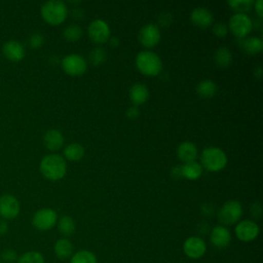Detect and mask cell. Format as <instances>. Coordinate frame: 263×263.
Segmentation results:
<instances>
[{
  "instance_id": "15",
  "label": "cell",
  "mask_w": 263,
  "mask_h": 263,
  "mask_svg": "<svg viewBox=\"0 0 263 263\" xmlns=\"http://www.w3.org/2000/svg\"><path fill=\"white\" fill-rule=\"evenodd\" d=\"M3 55L11 62H20L25 57L23 44L16 40H8L2 46Z\"/></svg>"
},
{
  "instance_id": "20",
  "label": "cell",
  "mask_w": 263,
  "mask_h": 263,
  "mask_svg": "<svg viewBox=\"0 0 263 263\" xmlns=\"http://www.w3.org/2000/svg\"><path fill=\"white\" fill-rule=\"evenodd\" d=\"M53 251L59 259H67L73 255V245L68 238H60L55 241Z\"/></svg>"
},
{
  "instance_id": "35",
  "label": "cell",
  "mask_w": 263,
  "mask_h": 263,
  "mask_svg": "<svg viewBox=\"0 0 263 263\" xmlns=\"http://www.w3.org/2000/svg\"><path fill=\"white\" fill-rule=\"evenodd\" d=\"M139 115H140V110H139V108L137 106L129 107L126 110V116L129 119H136V118L139 117Z\"/></svg>"
},
{
  "instance_id": "21",
  "label": "cell",
  "mask_w": 263,
  "mask_h": 263,
  "mask_svg": "<svg viewBox=\"0 0 263 263\" xmlns=\"http://www.w3.org/2000/svg\"><path fill=\"white\" fill-rule=\"evenodd\" d=\"M240 46L245 52L249 54H257L262 51L263 42L261 38L249 37V38H243V40L240 43Z\"/></svg>"
},
{
  "instance_id": "30",
  "label": "cell",
  "mask_w": 263,
  "mask_h": 263,
  "mask_svg": "<svg viewBox=\"0 0 263 263\" xmlns=\"http://www.w3.org/2000/svg\"><path fill=\"white\" fill-rule=\"evenodd\" d=\"M228 5L236 11V13H243L251 10V7L253 5L252 0H234V1H228Z\"/></svg>"
},
{
  "instance_id": "39",
  "label": "cell",
  "mask_w": 263,
  "mask_h": 263,
  "mask_svg": "<svg viewBox=\"0 0 263 263\" xmlns=\"http://www.w3.org/2000/svg\"><path fill=\"white\" fill-rule=\"evenodd\" d=\"M263 2H262V0H258L257 2H255V9H256V11H257V14L260 16V17H262V15H263Z\"/></svg>"
},
{
  "instance_id": "22",
  "label": "cell",
  "mask_w": 263,
  "mask_h": 263,
  "mask_svg": "<svg viewBox=\"0 0 263 263\" xmlns=\"http://www.w3.org/2000/svg\"><path fill=\"white\" fill-rule=\"evenodd\" d=\"M181 172L182 177L189 180H196L201 176L202 166L196 161L186 162L181 166Z\"/></svg>"
},
{
  "instance_id": "19",
  "label": "cell",
  "mask_w": 263,
  "mask_h": 263,
  "mask_svg": "<svg viewBox=\"0 0 263 263\" xmlns=\"http://www.w3.org/2000/svg\"><path fill=\"white\" fill-rule=\"evenodd\" d=\"M149 98L148 87L142 83L134 84L129 89V99L135 104V106H139L144 104Z\"/></svg>"
},
{
  "instance_id": "7",
  "label": "cell",
  "mask_w": 263,
  "mask_h": 263,
  "mask_svg": "<svg viewBox=\"0 0 263 263\" xmlns=\"http://www.w3.org/2000/svg\"><path fill=\"white\" fill-rule=\"evenodd\" d=\"M253 22L247 14L235 13L229 20V29L237 38H246L253 29Z\"/></svg>"
},
{
  "instance_id": "24",
  "label": "cell",
  "mask_w": 263,
  "mask_h": 263,
  "mask_svg": "<svg viewBox=\"0 0 263 263\" xmlns=\"http://www.w3.org/2000/svg\"><path fill=\"white\" fill-rule=\"evenodd\" d=\"M214 61L219 68H227L232 62V53L227 47H219L214 54Z\"/></svg>"
},
{
  "instance_id": "23",
  "label": "cell",
  "mask_w": 263,
  "mask_h": 263,
  "mask_svg": "<svg viewBox=\"0 0 263 263\" xmlns=\"http://www.w3.org/2000/svg\"><path fill=\"white\" fill-rule=\"evenodd\" d=\"M196 92L203 99H210L217 92V84L211 79L201 80L196 86Z\"/></svg>"
},
{
  "instance_id": "28",
  "label": "cell",
  "mask_w": 263,
  "mask_h": 263,
  "mask_svg": "<svg viewBox=\"0 0 263 263\" xmlns=\"http://www.w3.org/2000/svg\"><path fill=\"white\" fill-rule=\"evenodd\" d=\"M16 263H45V259L38 251H28L17 258Z\"/></svg>"
},
{
  "instance_id": "5",
  "label": "cell",
  "mask_w": 263,
  "mask_h": 263,
  "mask_svg": "<svg viewBox=\"0 0 263 263\" xmlns=\"http://www.w3.org/2000/svg\"><path fill=\"white\" fill-rule=\"evenodd\" d=\"M242 215V206L239 201L231 199L226 201L218 213V219L222 225H233L237 223Z\"/></svg>"
},
{
  "instance_id": "13",
  "label": "cell",
  "mask_w": 263,
  "mask_h": 263,
  "mask_svg": "<svg viewBox=\"0 0 263 263\" xmlns=\"http://www.w3.org/2000/svg\"><path fill=\"white\" fill-rule=\"evenodd\" d=\"M160 40L159 29L154 24L144 25L139 31V41L146 48H152Z\"/></svg>"
},
{
  "instance_id": "14",
  "label": "cell",
  "mask_w": 263,
  "mask_h": 263,
  "mask_svg": "<svg viewBox=\"0 0 263 263\" xmlns=\"http://www.w3.org/2000/svg\"><path fill=\"white\" fill-rule=\"evenodd\" d=\"M210 240L214 247L223 249L229 246L231 241V233L227 227L223 225H217L211 231Z\"/></svg>"
},
{
  "instance_id": "34",
  "label": "cell",
  "mask_w": 263,
  "mask_h": 263,
  "mask_svg": "<svg viewBox=\"0 0 263 263\" xmlns=\"http://www.w3.org/2000/svg\"><path fill=\"white\" fill-rule=\"evenodd\" d=\"M213 33L217 36V37H225L228 33V27L226 26V24L224 23H216L213 26Z\"/></svg>"
},
{
  "instance_id": "25",
  "label": "cell",
  "mask_w": 263,
  "mask_h": 263,
  "mask_svg": "<svg viewBox=\"0 0 263 263\" xmlns=\"http://www.w3.org/2000/svg\"><path fill=\"white\" fill-rule=\"evenodd\" d=\"M64 156L71 161L80 160L84 156V148L78 143H72L64 149Z\"/></svg>"
},
{
  "instance_id": "2",
  "label": "cell",
  "mask_w": 263,
  "mask_h": 263,
  "mask_svg": "<svg viewBox=\"0 0 263 263\" xmlns=\"http://www.w3.org/2000/svg\"><path fill=\"white\" fill-rule=\"evenodd\" d=\"M42 18L51 26L64 23L68 16V8L63 1L50 0L45 2L40 9Z\"/></svg>"
},
{
  "instance_id": "26",
  "label": "cell",
  "mask_w": 263,
  "mask_h": 263,
  "mask_svg": "<svg viewBox=\"0 0 263 263\" xmlns=\"http://www.w3.org/2000/svg\"><path fill=\"white\" fill-rule=\"evenodd\" d=\"M70 263H98V259L92 252L80 250L71 256Z\"/></svg>"
},
{
  "instance_id": "8",
  "label": "cell",
  "mask_w": 263,
  "mask_h": 263,
  "mask_svg": "<svg viewBox=\"0 0 263 263\" xmlns=\"http://www.w3.org/2000/svg\"><path fill=\"white\" fill-rule=\"evenodd\" d=\"M62 68L70 76H80L86 71L87 63L80 54L71 53L63 58Z\"/></svg>"
},
{
  "instance_id": "41",
  "label": "cell",
  "mask_w": 263,
  "mask_h": 263,
  "mask_svg": "<svg viewBox=\"0 0 263 263\" xmlns=\"http://www.w3.org/2000/svg\"><path fill=\"white\" fill-rule=\"evenodd\" d=\"M172 176L176 179L182 177V172H181V166H175L173 170H172Z\"/></svg>"
},
{
  "instance_id": "3",
  "label": "cell",
  "mask_w": 263,
  "mask_h": 263,
  "mask_svg": "<svg viewBox=\"0 0 263 263\" xmlns=\"http://www.w3.org/2000/svg\"><path fill=\"white\" fill-rule=\"evenodd\" d=\"M138 70L146 76H156L162 70V62L158 54L150 50L140 51L136 57Z\"/></svg>"
},
{
  "instance_id": "43",
  "label": "cell",
  "mask_w": 263,
  "mask_h": 263,
  "mask_svg": "<svg viewBox=\"0 0 263 263\" xmlns=\"http://www.w3.org/2000/svg\"><path fill=\"white\" fill-rule=\"evenodd\" d=\"M0 263H3V262H2V261H0Z\"/></svg>"
},
{
  "instance_id": "29",
  "label": "cell",
  "mask_w": 263,
  "mask_h": 263,
  "mask_svg": "<svg viewBox=\"0 0 263 263\" xmlns=\"http://www.w3.org/2000/svg\"><path fill=\"white\" fill-rule=\"evenodd\" d=\"M82 36V29L77 25H69L64 29L63 37L69 42H75Z\"/></svg>"
},
{
  "instance_id": "11",
  "label": "cell",
  "mask_w": 263,
  "mask_h": 263,
  "mask_svg": "<svg viewBox=\"0 0 263 263\" xmlns=\"http://www.w3.org/2000/svg\"><path fill=\"white\" fill-rule=\"evenodd\" d=\"M183 252L190 259H199L206 252V243L201 237L190 236L183 243Z\"/></svg>"
},
{
  "instance_id": "36",
  "label": "cell",
  "mask_w": 263,
  "mask_h": 263,
  "mask_svg": "<svg viewBox=\"0 0 263 263\" xmlns=\"http://www.w3.org/2000/svg\"><path fill=\"white\" fill-rule=\"evenodd\" d=\"M172 22V14L170 13H162L160 16H159V24L161 26H165L167 27Z\"/></svg>"
},
{
  "instance_id": "37",
  "label": "cell",
  "mask_w": 263,
  "mask_h": 263,
  "mask_svg": "<svg viewBox=\"0 0 263 263\" xmlns=\"http://www.w3.org/2000/svg\"><path fill=\"white\" fill-rule=\"evenodd\" d=\"M71 15L75 20H81L84 16V12L80 8H73L71 11Z\"/></svg>"
},
{
  "instance_id": "18",
  "label": "cell",
  "mask_w": 263,
  "mask_h": 263,
  "mask_svg": "<svg viewBox=\"0 0 263 263\" xmlns=\"http://www.w3.org/2000/svg\"><path fill=\"white\" fill-rule=\"evenodd\" d=\"M177 155L184 163L195 161L197 157V148L191 142H183L178 146Z\"/></svg>"
},
{
  "instance_id": "12",
  "label": "cell",
  "mask_w": 263,
  "mask_h": 263,
  "mask_svg": "<svg viewBox=\"0 0 263 263\" xmlns=\"http://www.w3.org/2000/svg\"><path fill=\"white\" fill-rule=\"evenodd\" d=\"M87 33L89 38L96 43H105L110 37V28L108 24L103 20L92 21L88 28Z\"/></svg>"
},
{
  "instance_id": "4",
  "label": "cell",
  "mask_w": 263,
  "mask_h": 263,
  "mask_svg": "<svg viewBox=\"0 0 263 263\" xmlns=\"http://www.w3.org/2000/svg\"><path fill=\"white\" fill-rule=\"evenodd\" d=\"M201 166L209 172H219L227 164L225 152L218 147H208L203 149L200 155Z\"/></svg>"
},
{
  "instance_id": "42",
  "label": "cell",
  "mask_w": 263,
  "mask_h": 263,
  "mask_svg": "<svg viewBox=\"0 0 263 263\" xmlns=\"http://www.w3.org/2000/svg\"><path fill=\"white\" fill-rule=\"evenodd\" d=\"M119 44V39L118 38H115V37H113V38H111L110 39V45L111 46H117Z\"/></svg>"
},
{
  "instance_id": "1",
  "label": "cell",
  "mask_w": 263,
  "mask_h": 263,
  "mask_svg": "<svg viewBox=\"0 0 263 263\" xmlns=\"http://www.w3.org/2000/svg\"><path fill=\"white\" fill-rule=\"evenodd\" d=\"M39 168L44 178L50 181H58L65 177L67 163L63 156L59 154H48L41 159Z\"/></svg>"
},
{
  "instance_id": "31",
  "label": "cell",
  "mask_w": 263,
  "mask_h": 263,
  "mask_svg": "<svg viewBox=\"0 0 263 263\" xmlns=\"http://www.w3.org/2000/svg\"><path fill=\"white\" fill-rule=\"evenodd\" d=\"M106 58H107L106 51H105L103 48H101V47H96V48H93V49L89 52V55H88L89 62H90L93 66H100V65H102V64L106 61Z\"/></svg>"
},
{
  "instance_id": "32",
  "label": "cell",
  "mask_w": 263,
  "mask_h": 263,
  "mask_svg": "<svg viewBox=\"0 0 263 263\" xmlns=\"http://www.w3.org/2000/svg\"><path fill=\"white\" fill-rule=\"evenodd\" d=\"M17 254L12 249H5L1 253V260L3 263H13L17 261Z\"/></svg>"
},
{
  "instance_id": "17",
  "label": "cell",
  "mask_w": 263,
  "mask_h": 263,
  "mask_svg": "<svg viewBox=\"0 0 263 263\" xmlns=\"http://www.w3.org/2000/svg\"><path fill=\"white\" fill-rule=\"evenodd\" d=\"M44 146L50 151H57L64 144V137L58 129H48L43 137Z\"/></svg>"
},
{
  "instance_id": "16",
  "label": "cell",
  "mask_w": 263,
  "mask_h": 263,
  "mask_svg": "<svg viewBox=\"0 0 263 263\" xmlns=\"http://www.w3.org/2000/svg\"><path fill=\"white\" fill-rule=\"evenodd\" d=\"M191 22L200 28H208L213 24V13L205 7H196L190 14Z\"/></svg>"
},
{
  "instance_id": "40",
  "label": "cell",
  "mask_w": 263,
  "mask_h": 263,
  "mask_svg": "<svg viewBox=\"0 0 263 263\" xmlns=\"http://www.w3.org/2000/svg\"><path fill=\"white\" fill-rule=\"evenodd\" d=\"M8 231V224L2 220L0 221V235H5Z\"/></svg>"
},
{
  "instance_id": "38",
  "label": "cell",
  "mask_w": 263,
  "mask_h": 263,
  "mask_svg": "<svg viewBox=\"0 0 263 263\" xmlns=\"http://www.w3.org/2000/svg\"><path fill=\"white\" fill-rule=\"evenodd\" d=\"M251 212H252V215L254 217H260V214H261V206H260V204L258 202L253 203L252 208H251Z\"/></svg>"
},
{
  "instance_id": "6",
  "label": "cell",
  "mask_w": 263,
  "mask_h": 263,
  "mask_svg": "<svg viewBox=\"0 0 263 263\" xmlns=\"http://www.w3.org/2000/svg\"><path fill=\"white\" fill-rule=\"evenodd\" d=\"M58 222V215L55 211L49 208L38 210L32 218L33 226L41 231H46L55 226Z\"/></svg>"
},
{
  "instance_id": "33",
  "label": "cell",
  "mask_w": 263,
  "mask_h": 263,
  "mask_svg": "<svg viewBox=\"0 0 263 263\" xmlns=\"http://www.w3.org/2000/svg\"><path fill=\"white\" fill-rule=\"evenodd\" d=\"M44 43V38L41 34L39 33H34L30 36V39H29V44L32 48L36 49V48H39L40 46H42V44Z\"/></svg>"
},
{
  "instance_id": "10",
  "label": "cell",
  "mask_w": 263,
  "mask_h": 263,
  "mask_svg": "<svg viewBox=\"0 0 263 263\" xmlns=\"http://www.w3.org/2000/svg\"><path fill=\"white\" fill-rule=\"evenodd\" d=\"M21 204L17 198L11 194L0 196V216L3 220H12L18 216Z\"/></svg>"
},
{
  "instance_id": "9",
  "label": "cell",
  "mask_w": 263,
  "mask_h": 263,
  "mask_svg": "<svg viewBox=\"0 0 263 263\" xmlns=\"http://www.w3.org/2000/svg\"><path fill=\"white\" fill-rule=\"evenodd\" d=\"M260 229L258 224L252 220H242L238 222L234 228L236 237L243 242H250L256 239L259 235Z\"/></svg>"
},
{
  "instance_id": "27",
  "label": "cell",
  "mask_w": 263,
  "mask_h": 263,
  "mask_svg": "<svg viewBox=\"0 0 263 263\" xmlns=\"http://www.w3.org/2000/svg\"><path fill=\"white\" fill-rule=\"evenodd\" d=\"M58 227L60 232L65 236H70L75 232L76 225L75 221L70 216H63L58 222Z\"/></svg>"
}]
</instances>
